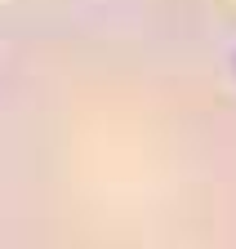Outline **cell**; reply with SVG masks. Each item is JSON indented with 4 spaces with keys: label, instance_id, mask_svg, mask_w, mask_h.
<instances>
[{
    "label": "cell",
    "instance_id": "6da1fadb",
    "mask_svg": "<svg viewBox=\"0 0 236 249\" xmlns=\"http://www.w3.org/2000/svg\"><path fill=\"white\" fill-rule=\"evenodd\" d=\"M0 249H236V0H0Z\"/></svg>",
    "mask_w": 236,
    "mask_h": 249
}]
</instances>
